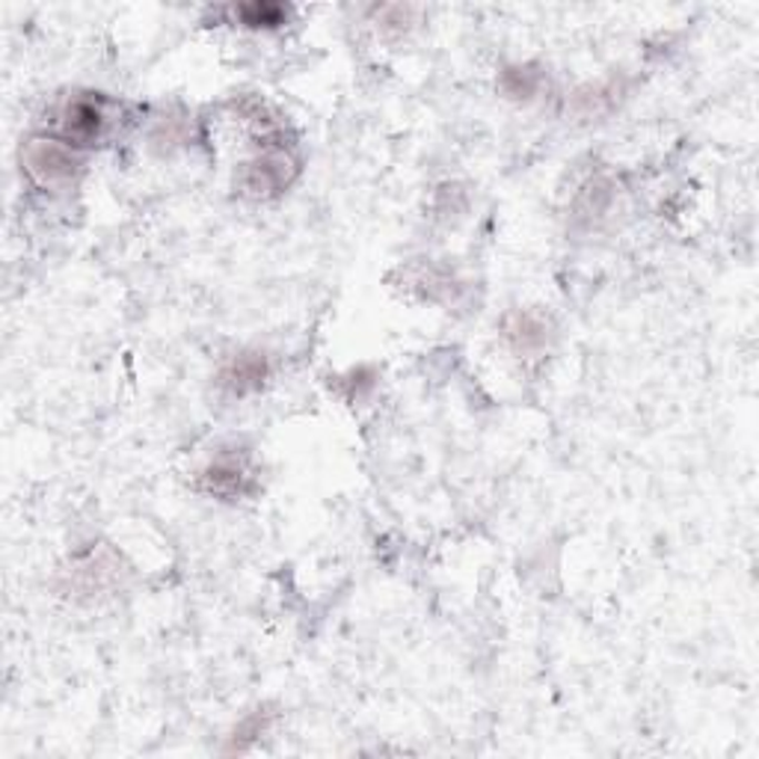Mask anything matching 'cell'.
<instances>
[{
  "instance_id": "cell-1",
  "label": "cell",
  "mask_w": 759,
  "mask_h": 759,
  "mask_svg": "<svg viewBox=\"0 0 759 759\" xmlns=\"http://www.w3.org/2000/svg\"><path fill=\"white\" fill-rule=\"evenodd\" d=\"M24 166L39 184H60L69 182L78 173V155L65 143L57 140H33L24 152Z\"/></svg>"
},
{
  "instance_id": "cell-2",
  "label": "cell",
  "mask_w": 759,
  "mask_h": 759,
  "mask_svg": "<svg viewBox=\"0 0 759 759\" xmlns=\"http://www.w3.org/2000/svg\"><path fill=\"white\" fill-rule=\"evenodd\" d=\"M104 122H107L104 107L92 95H74L60 111V131H63L65 143H74V146H90L104 131Z\"/></svg>"
},
{
  "instance_id": "cell-3",
  "label": "cell",
  "mask_w": 759,
  "mask_h": 759,
  "mask_svg": "<svg viewBox=\"0 0 759 759\" xmlns=\"http://www.w3.org/2000/svg\"><path fill=\"white\" fill-rule=\"evenodd\" d=\"M294 164L285 152H267L265 157H258L244 170V191L253 196H270V193L283 191L285 184L291 182Z\"/></svg>"
},
{
  "instance_id": "cell-4",
  "label": "cell",
  "mask_w": 759,
  "mask_h": 759,
  "mask_svg": "<svg viewBox=\"0 0 759 759\" xmlns=\"http://www.w3.org/2000/svg\"><path fill=\"white\" fill-rule=\"evenodd\" d=\"M247 481H249L247 463H244L240 458H232V454H223V458H217L199 475L202 490H205V493H211V495H223V499L244 493Z\"/></svg>"
},
{
  "instance_id": "cell-5",
  "label": "cell",
  "mask_w": 759,
  "mask_h": 759,
  "mask_svg": "<svg viewBox=\"0 0 759 759\" xmlns=\"http://www.w3.org/2000/svg\"><path fill=\"white\" fill-rule=\"evenodd\" d=\"M267 377V359L261 353H244V357L232 359L229 366L223 368L220 383L229 389L232 394H249L261 389Z\"/></svg>"
},
{
  "instance_id": "cell-6",
  "label": "cell",
  "mask_w": 759,
  "mask_h": 759,
  "mask_svg": "<svg viewBox=\"0 0 759 759\" xmlns=\"http://www.w3.org/2000/svg\"><path fill=\"white\" fill-rule=\"evenodd\" d=\"M504 336H507V341H511L520 353H531V350H537L546 345V324L540 318H534V315L516 311V315H511L507 324H504Z\"/></svg>"
},
{
  "instance_id": "cell-7",
  "label": "cell",
  "mask_w": 759,
  "mask_h": 759,
  "mask_svg": "<svg viewBox=\"0 0 759 759\" xmlns=\"http://www.w3.org/2000/svg\"><path fill=\"white\" fill-rule=\"evenodd\" d=\"M235 16L249 28H276V24H283L288 10L279 3H247V7H238Z\"/></svg>"
},
{
  "instance_id": "cell-8",
  "label": "cell",
  "mask_w": 759,
  "mask_h": 759,
  "mask_svg": "<svg viewBox=\"0 0 759 759\" xmlns=\"http://www.w3.org/2000/svg\"><path fill=\"white\" fill-rule=\"evenodd\" d=\"M504 90L511 95H531L534 92V72H529V69H507L504 72Z\"/></svg>"
}]
</instances>
